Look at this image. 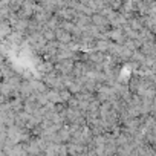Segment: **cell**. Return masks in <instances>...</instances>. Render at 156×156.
<instances>
[{"instance_id": "obj_1", "label": "cell", "mask_w": 156, "mask_h": 156, "mask_svg": "<svg viewBox=\"0 0 156 156\" xmlns=\"http://www.w3.org/2000/svg\"><path fill=\"white\" fill-rule=\"evenodd\" d=\"M73 66H75L73 60H63V61L55 64V72L58 75H72Z\"/></svg>"}]
</instances>
